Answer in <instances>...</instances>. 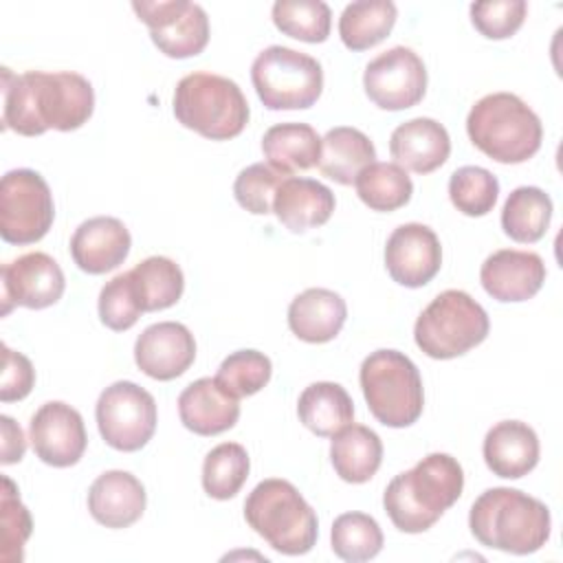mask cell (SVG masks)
I'll list each match as a JSON object with an SVG mask.
<instances>
[{
	"label": "cell",
	"mask_w": 563,
	"mask_h": 563,
	"mask_svg": "<svg viewBox=\"0 0 563 563\" xmlns=\"http://www.w3.org/2000/svg\"><path fill=\"white\" fill-rule=\"evenodd\" d=\"M95 110L92 84L79 73L29 70L13 75L2 68V128L22 136H40L46 130L73 132Z\"/></svg>",
	"instance_id": "obj_1"
},
{
	"label": "cell",
	"mask_w": 563,
	"mask_h": 563,
	"mask_svg": "<svg viewBox=\"0 0 563 563\" xmlns=\"http://www.w3.org/2000/svg\"><path fill=\"white\" fill-rule=\"evenodd\" d=\"M464 471L449 453H429L398 473L383 493V506L400 532L429 530L462 495Z\"/></svg>",
	"instance_id": "obj_2"
},
{
	"label": "cell",
	"mask_w": 563,
	"mask_h": 563,
	"mask_svg": "<svg viewBox=\"0 0 563 563\" xmlns=\"http://www.w3.org/2000/svg\"><path fill=\"white\" fill-rule=\"evenodd\" d=\"M468 528L486 545L510 554H532L550 539V510L517 488H488L471 506Z\"/></svg>",
	"instance_id": "obj_3"
},
{
	"label": "cell",
	"mask_w": 563,
	"mask_h": 563,
	"mask_svg": "<svg viewBox=\"0 0 563 563\" xmlns=\"http://www.w3.org/2000/svg\"><path fill=\"white\" fill-rule=\"evenodd\" d=\"M471 143L488 158L517 165L532 158L543 139L537 112L512 92H493L475 101L466 117Z\"/></svg>",
	"instance_id": "obj_4"
},
{
	"label": "cell",
	"mask_w": 563,
	"mask_h": 563,
	"mask_svg": "<svg viewBox=\"0 0 563 563\" xmlns=\"http://www.w3.org/2000/svg\"><path fill=\"white\" fill-rule=\"evenodd\" d=\"M244 519L282 554L299 556L317 543V512L288 479H262L244 501Z\"/></svg>",
	"instance_id": "obj_5"
},
{
	"label": "cell",
	"mask_w": 563,
	"mask_h": 563,
	"mask_svg": "<svg viewBox=\"0 0 563 563\" xmlns=\"http://www.w3.org/2000/svg\"><path fill=\"white\" fill-rule=\"evenodd\" d=\"M174 117L187 130L211 141H229L249 123V103L240 86L216 73H189L174 90Z\"/></svg>",
	"instance_id": "obj_6"
},
{
	"label": "cell",
	"mask_w": 563,
	"mask_h": 563,
	"mask_svg": "<svg viewBox=\"0 0 563 563\" xmlns=\"http://www.w3.org/2000/svg\"><path fill=\"white\" fill-rule=\"evenodd\" d=\"M372 416L391 429L413 424L422 416L424 389L416 363L398 350H376L358 372Z\"/></svg>",
	"instance_id": "obj_7"
},
{
	"label": "cell",
	"mask_w": 563,
	"mask_h": 563,
	"mask_svg": "<svg viewBox=\"0 0 563 563\" xmlns=\"http://www.w3.org/2000/svg\"><path fill=\"white\" fill-rule=\"evenodd\" d=\"M490 330L486 310L464 290L440 292L416 319V345L438 361H449L479 345Z\"/></svg>",
	"instance_id": "obj_8"
},
{
	"label": "cell",
	"mask_w": 563,
	"mask_h": 563,
	"mask_svg": "<svg viewBox=\"0 0 563 563\" xmlns=\"http://www.w3.org/2000/svg\"><path fill=\"white\" fill-rule=\"evenodd\" d=\"M251 81L268 110H306L321 97L323 70L314 57L273 44L253 59Z\"/></svg>",
	"instance_id": "obj_9"
},
{
	"label": "cell",
	"mask_w": 563,
	"mask_h": 563,
	"mask_svg": "<svg viewBox=\"0 0 563 563\" xmlns=\"http://www.w3.org/2000/svg\"><path fill=\"white\" fill-rule=\"evenodd\" d=\"M55 218L48 183L35 169H11L0 183V235L9 244L42 240Z\"/></svg>",
	"instance_id": "obj_10"
},
{
	"label": "cell",
	"mask_w": 563,
	"mask_h": 563,
	"mask_svg": "<svg viewBox=\"0 0 563 563\" xmlns=\"http://www.w3.org/2000/svg\"><path fill=\"white\" fill-rule=\"evenodd\" d=\"M95 416L106 444L123 453L143 449L156 431V400L132 380H117L106 387Z\"/></svg>",
	"instance_id": "obj_11"
},
{
	"label": "cell",
	"mask_w": 563,
	"mask_h": 563,
	"mask_svg": "<svg viewBox=\"0 0 563 563\" xmlns=\"http://www.w3.org/2000/svg\"><path fill=\"white\" fill-rule=\"evenodd\" d=\"M134 13L147 24L152 42L174 59L194 57L209 42V18L205 9L189 0H134Z\"/></svg>",
	"instance_id": "obj_12"
},
{
	"label": "cell",
	"mask_w": 563,
	"mask_h": 563,
	"mask_svg": "<svg viewBox=\"0 0 563 563\" xmlns=\"http://www.w3.org/2000/svg\"><path fill=\"white\" fill-rule=\"evenodd\" d=\"M363 88L380 110L413 108L427 92L424 62L411 48L394 46L365 66Z\"/></svg>",
	"instance_id": "obj_13"
},
{
	"label": "cell",
	"mask_w": 563,
	"mask_h": 563,
	"mask_svg": "<svg viewBox=\"0 0 563 563\" xmlns=\"http://www.w3.org/2000/svg\"><path fill=\"white\" fill-rule=\"evenodd\" d=\"M0 286L4 317L13 306L42 310L57 303L64 295L66 279L48 253L33 251L0 268Z\"/></svg>",
	"instance_id": "obj_14"
},
{
	"label": "cell",
	"mask_w": 563,
	"mask_h": 563,
	"mask_svg": "<svg viewBox=\"0 0 563 563\" xmlns=\"http://www.w3.org/2000/svg\"><path fill=\"white\" fill-rule=\"evenodd\" d=\"M29 440L35 455L55 468L77 464L88 444L81 413L62 400L44 402L33 413Z\"/></svg>",
	"instance_id": "obj_15"
},
{
	"label": "cell",
	"mask_w": 563,
	"mask_h": 563,
	"mask_svg": "<svg viewBox=\"0 0 563 563\" xmlns=\"http://www.w3.org/2000/svg\"><path fill=\"white\" fill-rule=\"evenodd\" d=\"M442 266V246L435 231L420 222H407L391 231L385 244L389 277L407 288L429 284Z\"/></svg>",
	"instance_id": "obj_16"
},
{
	"label": "cell",
	"mask_w": 563,
	"mask_h": 563,
	"mask_svg": "<svg viewBox=\"0 0 563 563\" xmlns=\"http://www.w3.org/2000/svg\"><path fill=\"white\" fill-rule=\"evenodd\" d=\"M196 358V339L178 321L147 325L134 343L139 369L154 380H174L183 376Z\"/></svg>",
	"instance_id": "obj_17"
},
{
	"label": "cell",
	"mask_w": 563,
	"mask_h": 563,
	"mask_svg": "<svg viewBox=\"0 0 563 563\" xmlns=\"http://www.w3.org/2000/svg\"><path fill=\"white\" fill-rule=\"evenodd\" d=\"M479 282L497 301H528L545 282V264L532 251L501 249L484 260Z\"/></svg>",
	"instance_id": "obj_18"
},
{
	"label": "cell",
	"mask_w": 563,
	"mask_h": 563,
	"mask_svg": "<svg viewBox=\"0 0 563 563\" xmlns=\"http://www.w3.org/2000/svg\"><path fill=\"white\" fill-rule=\"evenodd\" d=\"M128 227L112 216H97L81 222L70 238L73 262L88 275H103L121 266L130 253Z\"/></svg>",
	"instance_id": "obj_19"
},
{
	"label": "cell",
	"mask_w": 563,
	"mask_h": 563,
	"mask_svg": "<svg viewBox=\"0 0 563 563\" xmlns=\"http://www.w3.org/2000/svg\"><path fill=\"white\" fill-rule=\"evenodd\" d=\"M180 422L198 435L229 431L240 418V398L229 394L216 378H198L178 396Z\"/></svg>",
	"instance_id": "obj_20"
},
{
	"label": "cell",
	"mask_w": 563,
	"mask_h": 563,
	"mask_svg": "<svg viewBox=\"0 0 563 563\" xmlns=\"http://www.w3.org/2000/svg\"><path fill=\"white\" fill-rule=\"evenodd\" d=\"M389 154L405 172L431 174L442 167L451 154V139L442 123L418 117L400 123L389 139Z\"/></svg>",
	"instance_id": "obj_21"
},
{
	"label": "cell",
	"mask_w": 563,
	"mask_h": 563,
	"mask_svg": "<svg viewBox=\"0 0 563 563\" xmlns=\"http://www.w3.org/2000/svg\"><path fill=\"white\" fill-rule=\"evenodd\" d=\"M147 495L143 484L128 471L101 473L88 490V510L106 528H128L145 510Z\"/></svg>",
	"instance_id": "obj_22"
},
{
	"label": "cell",
	"mask_w": 563,
	"mask_h": 563,
	"mask_svg": "<svg viewBox=\"0 0 563 563\" xmlns=\"http://www.w3.org/2000/svg\"><path fill=\"white\" fill-rule=\"evenodd\" d=\"M482 453L493 475L519 479L539 462V438L521 420H501L488 429Z\"/></svg>",
	"instance_id": "obj_23"
},
{
	"label": "cell",
	"mask_w": 563,
	"mask_h": 563,
	"mask_svg": "<svg viewBox=\"0 0 563 563\" xmlns=\"http://www.w3.org/2000/svg\"><path fill=\"white\" fill-rule=\"evenodd\" d=\"M334 194L314 178H286L273 200V213L292 233L321 227L334 211Z\"/></svg>",
	"instance_id": "obj_24"
},
{
	"label": "cell",
	"mask_w": 563,
	"mask_h": 563,
	"mask_svg": "<svg viewBox=\"0 0 563 563\" xmlns=\"http://www.w3.org/2000/svg\"><path fill=\"white\" fill-rule=\"evenodd\" d=\"M347 319L345 299L328 288H308L288 306V328L306 343L332 341Z\"/></svg>",
	"instance_id": "obj_25"
},
{
	"label": "cell",
	"mask_w": 563,
	"mask_h": 563,
	"mask_svg": "<svg viewBox=\"0 0 563 563\" xmlns=\"http://www.w3.org/2000/svg\"><path fill=\"white\" fill-rule=\"evenodd\" d=\"M374 158L376 147L365 132L350 125H339L328 130L321 139L317 167L325 178L339 185H352L356 176L374 163Z\"/></svg>",
	"instance_id": "obj_26"
},
{
	"label": "cell",
	"mask_w": 563,
	"mask_h": 563,
	"mask_svg": "<svg viewBox=\"0 0 563 563\" xmlns=\"http://www.w3.org/2000/svg\"><path fill=\"white\" fill-rule=\"evenodd\" d=\"M330 460L343 482L365 484L383 462V442L369 427L352 422L332 435Z\"/></svg>",
	"instance_id": "obj_27"
},
{
	"label": "cell",
	"mask_w": 563,
	"mask_h": 563,
	"mask_svg": "<svg viewBox=\"0 0 563 563\" xmlns=\"http://www.w3.org/2000/svg\"><path fill=\"white\" fill-rule=\"evenodd\" d=\"M262 152L268 165L290 176L317 165L321 154V136L308 123H275L262 136Z\"/></svg>",
	"instance_id": "obj_28"
},
{
	"label": "cell",
	"mask_w": 563,
	"mask_h": 563,
	"mask_svg": "<svg viewBox=\"0 0 563 563\" xmlns=\"http://www.w3.org/2000/svg\"><path fill=\"white\" fill-rule=\"evenodd\" d=\"M297 416L319 438H330L354 420V402L345 387L330 380L308 385L297 400Z\"/></svg>",
	"instance_id": "obj_29"
},
{
	"label": "cell",
	"mask_w": 563,
	"mask_h": 563,
	"mask_svg": "<svg viewBox=\"0 0 563 563\" xmlns=\"http://www.w3.org/2000/svg\"><path fill=\"white\" fill-rule=\"evenodd\" d=\"M552 198L539 187H517L501 209L504 233L519 244L539 242L552 220Z\"/></svg>",
	"instance_id": "obj_30"
},
{
	"label": "cell",
	"mask_w": 563,
	"mask_h": 563,
	"mask_svg": "<svg viewBox=\"0 0 563 563\" xmlns=\"http://www.w3.org/2000/svg\"><path fill=\"white\" fill-rule=\"evenodd\" d=\"M398 18L391 0H358L343 9L339 18L341 42L350 51H367L383 42Z\"/></svg>",
	"instance_id": "obj_31"
},
{
	"label": "cell",
	"mask_w": 563,
	"mask_h": 563,
	"mask_svg": "<svg viewBox=\"0 0 563 563\" xmlns=\"http://www.w3.org/2000/svg\"><path fill=\"white\" fill-rule=\"evenodd\" d=\"M128 273L143 312L172 308L183 297L185 275L180 266L169 257L152 255Z\"/></svg>",
	"instance_id": "obj_32"
},
{
	"label": "cell",
	"mask_w": 563,
	"mask_h": 563,
	"mask_svg": "<svg viewBox=\"0 0 563 563\" xmlns=\"http://www.w3.org/2000/svg\"><path fill=\"white\" fill-rule=\"evenodd\" d=\"M363 205L374 211H396L411 200L413 183L396 163H372L354 180Z\"/></svg>",
	"instance_id": "obj_33"
},
{
	"label": "cell",
	"mask_w": 563,
	"mask_h": 563,
	"mask_svg": "<svg viewBox=\"0 0 563 563\" xmlns=\"http://www.w3.org/2000/svg\"><path fill=\"white\" fill-rule=\"evenodd\" d=\"M251 471L249 453L238 442L213 446L202 462V488L213 499H231L240 493Z\"/></svg>",
	"instance_id": "obj_34"
},
{
	"label": "cell",
	"mask_w": 563,
	"mask_h": 563,
	"mask_svg": "<svg viewBox=\"0 0 563 563\" xmlns=\"http://www.w3.org/2000/svg\"><path fill=\"white\" fill-rule=\"evenodd\" d=\"M273 24L288 37L321 44L330 35L332 11L321 0H277L273 4Z\"/></svg>",
	"instance_id": "obj_35"
},
{
	"label": "cell",
	"mask_w": 563,
	"mask_h": 563,
	"mask_svg": "<svg viewBox=\"0 0 563 563\" xmlns=\"http://www.w3.org/2000/svg\"><path fill=\"white\" fill-rule=\"evenodd\" d=\"M332 552L350 563H361L374 559L383 550V532L374 517L365 512H343L334 519Z\"/></svg>",
	"instance_id": "obj_36"
},
{
	"label": "cell",
	"mask_w": 563,
	"mask_h": 563,
	"mask_svg": "<svg viewBox=\"0 0 563 563\" xmlns=\"http://www.w3.org/2000/svg\"><path fill=\"white\" fill-rule=\"evenodd\" d=\"M499 196L497 178L477 165H464L449 178V198L457 211L471 218L493 211Z\"/></svg>",
	"instance_id": "obj_37"
},
{
	"label": "cell",
	"mask_w": 563,
	"mask_h": 563,
	"mask_svg": "<svg viewBox=\"0 0 563 563\" xmlns=\"http://www.w3.org/2000/svg\"><path fill=\"white\" fill-rule=\"evenodd\" d=\"M273 374L271 358L257 350H238L229 354L216 374V380L235 398L257 394Z\"/></svg>",
	"instance_id": "obj_38"
},
{
	"label": "cell",
	"mask_w": 563,
	"mask_h": 563,
	"mask_svg": "<svg viewBox=\"0 0 563 563\" xmlns=\"http://www.w3.org/2000/svg\"><path fill=\"white\" fill-rule=\"evenodd\" d=\"M286 178V174L277 172L268 163H253L238 174L233 183V196L238 205L249 213L266 216L273 213L275 194Z\"/></svg>",
	"instance_id": "obj_39"
},
{
	"label": "cell",
	"mask_w": 563,
	"mask_h": 563,
	"mask_svg": "<svg viewBox=\"0 0 563 563\" xmlns=\"http://www.w3.org/2000/svg\"><path fill=\"white\" fill-rule=\"evenodd\" d=\"M2 561L20 563L24 559V543L31 537V515L26 506L20 501L15 484L4 475L2 477Z\"/></svg>",
	"instance_id": "obj_40"
},
{
	"label": "cell",
	"mask_w": 563,
	"mask_h": 563,
	"mask_svg": "<svg viewBox=\"0 0 563 563\" xmlns=\"http://www.w3.org/2000/svg\"><path fill=\"white\" fill-rule=\"evenodd\" d=\"M143 314V308L136 299L130 273H119L112 277L99 292V319L106 328L114 332L130 330L139 317Z\"/></svg>",
	"instance_id": "obj_41"
},
{
	"label": "cell",
	"mask_w": 563,
	"mask_h": 563,
	"mask_svg": "<svg viewBox=\"0 0 563 563\" xmlns=\"http://www.w3.org/2000/svg\"><path fill=\"white\" fill-rule=\"evenodd\" d=\"M526 13V0H488L471 4V22L488 40H506L515 35L523 24Z\"/></svg>",
	"instance_id": "obj_42"
},
{
	"label": "cell",
	"mask_w": 563,
	"mask_h": 563,
	"mask_svg": "<svg viewBox=\"0 0 563 563\" xmlns=\"http://www.w3.org/2000/svg\"><path fill=\"white\" fill-rule=\"evenodd\" d=\"M35 385V369L31 361L11 350L9 345H2V383H0V400L13 402L22 400L31 394Z\"/></svg>",
	"instance_id": "obj_43"
},
{
	"label": "cell",
	"mask_w": 563,
	"mask_h": 563,
	"mask_svg": "<svg viewBox=\"0 0 563 563\" xmlns=\"http://www.w3.org/2000/svg\"><path fill=\"white\" fill-rule=\"evenodd\" d=\"M2 424V464H15L24 457L26 451V440L20 429V424L13 422L9 416H0Z\"/></svg>",
	"instance_id": "obj_44"
}]
</instances>
